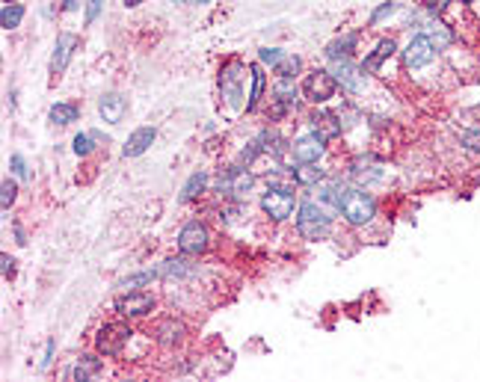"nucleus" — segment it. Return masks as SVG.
<instances>
[{"instance_id":"nucleus-17","label":"nucleus","mask_w":480,"mask_h":382,"mask_svg":"<svg viewBox=\"0 0 480 382\" xmlns=\"http://www.w3.org/2000/svg\"><path fill=\"white\" fill-rule=\"evenodd\" d=\"M312 127H314V134L323 136V140H332V136H338L344 131L341 119H338L335 113H314L312 116Z\"/></svg>"},{"instance_id":"nucleus-19","label":"nucleus","mask_w":480,"mask_h":382,"mask_svg":"<svg viewBox=\"0 0 480 382\" xmlns=\"http://www.w3.org/2000/svg\"><path fill=\"white\" fill-rule=\"evenodd\" d=\"M356 42H359L356 33H347V36H341V39H335V42L326 45V56H329V60H347V56L353 54Z\"/></svg>"},{"instance_id":"nucleus-35","label":"nucleus","mask_w":480,"mask_h":382,"mask_svg":"<svg viewBox=\"0 0 480 382\" xmlns=\"http://www.w3.org/2000/svg\"><path fill=\"white\" fill-rule=\"evenodd\" d=\"M9 166H12V172L18 175V178H27V163H24V158L21 154H12V158H9Z\"/></svg>"},{"instance_id":"nucleus-16","label":"nucleus","mask_w":480,"mask_h":382,"mask_svg":"<svg viewBox=\"0 0 480 382\" xmlns=\"http://www.w3.org/2000/svg\"><path fill=\"white\" fill-rule=\"evenodd\" d=\"M332 74H335V81L341 83L344 89H350V92H359V89H362V74H359L347 60H335Z\"/></svg>"},{"instance_id":"nucleus-24","label":"nucleus","mask_w":480,"mask_h":382,"mask_svg":"<svg viewBox=\"0 0 480 382\" xmlns=\"http://www.w3.org/2000/svg\"><path fill=\"white\" fill-rule=\"evenodd\" d=\"M77 116H80L77 104H54L51 107V122L54 125H72V122H77Z\"/></svg>"},{"instance_id":"nucleus-27","label":"nucleus","mask_w":480,"mask_h":382,"mask_svg":"<svg viewBox=\"0 0 480 382\" xmlns=\"http://www.w3.org/2000/svg\"><path fill=\"white\" fill-rule=\"evenodd\" d=\"M299 68H303V60H299V56H285V60L276 65V74H279V81H294V77L299 74Z\"/></svg>"},{"instance_id":"nucleus-41","label":"nucleus","mask_w":480,"mask_h":382,"mask_svg":"<svg viewBox=\"0 0 480 382\" xmlns=\"http://www.w3.org/2000/svg\"><path fill=\"white\" fill-rule=\"evenodd\" d=\"M77 3H80V0H66V3H63V9H66V12H74V9H77Z\"/></svg>"},{"instance_id":"nucleus-25","label":"nucleus","mask_w":480,"mask_h":382,"mask_svg":"<svg viewBox=\"0 0 480 382\" xmlns=\"http://www.w3.org/2000/svg\"><path fill=\"white\" fill-rule=\"evenodd\" d=\"M21 18H24L21 3H6L3 12H0V27H3V30H15V27L21 24Z\"/></svg>"},{"instance_id":"nucleus-2","label":"nucleus","mask_w":480,"mask_h":382,"mask_svg":"<svg viewBox=\"0 0 480 382\" xmlns=\"http://www.w3.org/2000/svg\"><path fill=\"white\" fill-rule=\"evenodd\" d=\"M329 225H332V213H329L323 204L306 202L303 208H299L297 229H299V234H303L306 240H323L329 234Z\"/></svg>"},{"instance_id":"nucleus-11","label":"nucleus","mask_w":480,"mask_h":382,"mask_svg":"<svg viewBox=\"0 0 480 382\" xmlns=\"http://www.w3.org/2000/svg\"><path fill=\"white\" fill-rule=\"evenodd\" d=\"M291 151L299 163H317L326 154V140L320 134H306V136H299V140H294Z\"/></svg>"},{"instance_id":"nucleus-43","label":"nucleus","mask_w":480,"mask_h":382,"mask_svg":"<svg viewBox=\"0 0 480 382\" xmlns=\"http://www.w3.org/2000/svg\"><path fill=\"white\" fill-rule=\"evenodd\" d=\"M187 3H211V0H187Z\"/></svg>"},{"instance_id":"nucleus-15","label":"nucleus","mask_w":480,"mask_h":382,"mask_svg":"<svg viewBox=\"0 0 480 382\" xmlns=\"http://www.w3.org/2000/svg\"><path fill=\"white\" fill-rule=\"evenodd\" d=\"M154 127H137V131L128 136V142H125V158H139V154H146L148 151V145L154 142Z\"/></svg>"},{"instance_id":"nucleus-26","label":"nucleus","mask_w":480,"mask_h":382,"mask_svg":"<svg viewBox=\"0 0 480 382\" xmlns=\"http://www.w3.org/2000/svg\"><path fill=\"white\" fill-rule=\"evenodd\" d=\"M181 335H184V326H181V323H175V320H163L157 326V341H160V344H175Z\"/></svg>"},{"instance_id":"nucleus-44","label":"nucleus","mask_w":480,"mask_h":382,"mask_svg":"<svg viewBox=\"0 0 480 382\" xmlns=\"http://www.w3.org/2000/svg\"><path fill=\"white\" fill-rule=\"evenodd\" d=\"M3 3H18V0H3Z\"/></svg>"},{"instance_id":"nucleus-36","label":"nucleus","mask_w":480,"mask_h":382,"mask_svg":"<svg viewBox=\"0 0 480 382\" xmlns=\"http://www.w3.org/2000/svg\"><path fill=\"white\" fill-rule=\"evenodd\" d=\"M101 6H104V0H89V6H86V24H95V18L101 15Z\"/></svg>"},{"instance_id":"nucleus-13","label":"nucleus","mask_w":480,"mask_h":382,"mask_svg":"<svg viewBox=\"0 0 480 382\" xmlns=\"http://www.w3.org/2000/svg\"><path fill=\"white\" fill-rule=\"evenodd\" d=\"M98 113H101V119L107 125H119L125 119V113H128V101L122 95H116V92H107L101 101H98Z\"/></svg>"},{"instance_id":"nucleus-5","label":"nucleus","mask_w":480,"mask_h":382,"mask_svg":"<svg viewBox=\"0 0 480 382\" xmlns=\"http://www.w3.org/2000/svg\"><path fill=\"white\" fill-rule=\"evenodd\" d=\"M294 204H297V199H294V193L288 190V187H270L264 195H261V208H264V213L270 220H276V222H282V220H288L294 213Z\"/></svg>"},{"instance_id":"nucleus-33","label":"nucleus","mask_w":480,"mask_h":382,"mask_svg":"<svg viewBox=\"0 0 480 382\" xmlns=\"http://www.w3.org/2000/svg\"><path fill=\"white\" fill-rule=\"evenodd\" d=\"M15 193H18V184L12 178H3V195H0V204H3V211H9V204L15 202Z\"/></svg>"},{"instance_id":"nucleus-28","label":"nucleus","mask_w":480,"mask_h":382,"mask_svg":"<svg viewBox=\"0 0 480 382\" xmlns=\"http://www.w3.org/2000/svg\"><path fill=\"white\" fill-rule=\"evenodd\" d=\"M261 92H264V72L261 68H252V92H249V101H246V110H255L258 101H261Z\"/></svg>"},{"instance_id":"nucleus-23","label":"nucleus","mask_w":480,"mask_h":382,"mask_svg":"<svg viewBox=\"0 0 480 382\" xmlns=\"http://www.w3.org/2000/svg\"><path fill=\"white\" fill-rule=\"evenodd\" d=\"M205 184H208V175L205 172L190 175L187 184H184V190H181V202H193L196 195H202L205 193Z\"/></svg>"},{"instance_id":"nucleus-40","label":"nucleus","mask_w":480,"mask_h":382,"mask_svg":"<svg viewBox=\"0 0 480 382\" xmlns=\"http://www.w3.org/2000/svg\"><path fill=\"white\" fill-rule=\"evenodd\" d=\"M448 6V0H427V9H433V12H442Z\"/></svg>"},{"instance_id":"nucleus-7","label":"nucleus","mask_w":480,"mask_h":382,"mask_svg":"<svg viewBox=\"0 0 480 382\" xmlns=\"http://www.w3.org/2000/svg\"><path fill=\"white\" fill-rule=\"evenodd\" d=\"M436 60V45L430 42V39L424 33H418L409 39V45H406V51H403V63L406 68H424Z\"/></svg>"},{"instance_id":"nucleus-42","label":"nucleus","mask_w":480,"mask_h":382,"mask_svg":"<svg viewBox=\"0 0 480 382\" xmlns=\"http://www.w3.org/2000/svg\"><path fill=\"white\" fill-rule=\"evenodd\" d=\"M125 3H128V6H137V3H143V0H125Z\"/></svg>"},{"instance_id":"nucleus-31","label":"nucleus","mask_w":480,"mask_h":382,"mask_svg":"<svg viewBox=\"0 0 480 382\" xmlns=\"http://www.w3.org/2000/svg\"><path fill=\"white\" fill-rule=\"evenodd\" d=\"M258 56H261V63H264V65H273V68L285 60V54L279 51V47H261V51H258Z\"/></svg>"},{"instance_id":"nucleus-32","label":"nucleus","mask_w":480,"mask_h":382,"mask_svg":"<svg viewBox=\"0 0 480 382\" xmlns=\"http://www.w3.org/2000/svg\"><path fill=\"white\" fill-rule=\"evenodd\" d=\"M72 145H74V151L80 154V158H86V154L92 151V134H77L72 140Z\"/></svg>"},{"instance_id":"nucleus-8","label":"nucleus","mask_w":480,"mask_h":382,"mask_svg":"<svg viewBox=\"0 0 480 382\" xmlns=\"http://www.w3.org/2000/svg\"><path fill=\"white\" fill-rule=\"evenodd\" d=\"M113 308L122 317H143L154 308V297L152 293H143V290H128L125 297H116Z\"/></svg>"},{"instance_id":"nucleus-1","label":"nucleus","mask_w":480,"mask_h":382,"mask_svg":"<svg viewBox=\"0 0 480 382\" xmlns=\"http://www.w3.org/2000/svg\"><path fill=\"white\" fill-rule=\"evenodd\" d=\"M338 211L350 225H368L377 217V202L371 193L359 187H341L338 190Z\"/></svg>"},{"instance_id":"nucleus-29","label":"nucleus","mask_w":480,"mask_h":382,"mask_svg":"<svg viewBox=\"0 0 480 382\" xmlns=\"http://www.w3.org/2000/svg\"><path fill=\"white\" fill-rule=\"evenodd\" d=\"M154 279H160V267H154V270H143V273H137V276H131V279H125L122 285L119 288H125V290H134V288H143V285H148V282H154Z\"/></svg>"},{"instance_id":"nucleus-10","label":"nucleus","mask_w":480,"mask_h":382,"mask_svg":"<svg viewBox=\"0 0 480 382\" xmlns=\"http://www.w3.org/2000/svg\"><path fill=\"white\" fill-rule=\"evenodd\" d=\"M178 249L184 255H202L208 249V229L199 220L187 222L181 234H178Z\"/></svg>"},{"instance_id":"nucleus-4","label":"nucleus","mask_w":480,"mask_h":382,"mask_svg":"<svg viewBox=\"0 0 480 382\" xmlns=\"http://www.w3.org/2000/svg\"><path fill=\"white\" fill-rule=\"evenodd\" d=\"M335 89H338V81H335L332 72H326V68H314V72L306 77V83H303V92H306V98L312 104L329 101V98L335 95Z\"/></svg>"},{"instance_id":"nucleus-45","label":"nucleus","mask_w":480,"mask_h":382,"mask_svg":"<svg viewBox=\"0 0 480 382\" xmlns=\"http://www.w3.org/2000/svg\"><path fill=\"white\" fill-rule=\"evenodd\" d=\"M463 3H468V0H463Z\"/></svg>"},{"instance_id":"nucleus-38","label":"nucleus","mask_w":480,"mask_h":382,"mask_svg":"<svg viewBox=\"0 0 480 382\" xmlns=\"http://www.w3.org/2000/svg\"><path fill=\"white\" fill-rule=\"evenodd\" d=\"M0 264H3V279H12V273H15V258L3 255V258H0Z\"/></svg>"},{"instance_id":"nucleus-3","label":"nucleus","mask_w":480,"mask_h":382,"mask_svg":"<svg viewBox=\"0 0 480 382\" xmlns=\"http://www.w3.org/2000/svg\"><path fill=\"white\" fill-rule=\"evenodd\" d=\"M243 63L232 60L223 72H219V92H223L226 104L232 107V110H237L240 107V98H243Z\"/></svg>"},{"instance_id":"nucleus-22","label":"nucleus","mask_w":480,"mask_h":382,"mask_svg":"<svg viewBox=\"0 0 480 382\" xmlns=\"http://www.w3.org/2000/svg\"><path fill=\"white\" fill-rule=\"evenodd\" d=\"M98 370H101V359H95V356H80V361H77L74 370H72V376H74L77 382H83V379H89V376H95Z\"/></svg>"},{"instance_id":"nucleus-30","label":"nucleus","mask_w":480,"mask_h":382,"mask_svg":"<svg viewBox=\"0 0 480 382\" xmlns=\"http://www.w3.org/2000/svg\"><path fill=\"white\" fill-rule=\"evenodd\" d=\"M160 276H190V264L184 258H172L160 264Z\"/></svg>"},{"instance_id":"nucleus-34","label":"nucleus","mask_w":480,"mask_h":382,"mask_svg":"<svg viewBox=\"0 0 480 382\" xmlns=\"http://www.w3.org/2000/svg\"><path fill=\"white\" fill-rule=\"evenodd\" d=\"M463 145H466V149H472V151H480V127L463 134Z\"/></svg>"},{"instance_id":"nucleus-14","label":"nucleus","mask_w":480,"mask_h":382,"mask_svg":"<svg viewBox=\"0 0 480 382\" xmlns=\"http://www.w3.org/2000/svg\"><path fill=\"white\" fill-rule=\"evenodd\" d=\"M297 107V86L294 81H279L276 89H273V119L285 116L288 110Z\"/></svg>"},{"instance_id":"nucleus-21","label":"nucleus","mask_w":480,"mask_h":382,"mask_svg":"<svg viewBox=\"0 0 480 382\" xmlns=\"http://www.w3.org/2000/svg\"><path fill=\"white\" fill-rule=\"evenodd\" d=\"M294 181L303 184V187H314V184L323 181V169H314L312 163H299L294 169Z\"/></svg>"},{"instance_id":"nucleus-9","label":"nucleus","mask_w":480,"mask_h":382,"mask_svg":"<svg viewBox=\"0 0 480 382\" xmlns=\"http://www.w3.org/2000/svg\"><path fill=\"white\" fill-rule=\"evenodd\" d=\"M252 184H255L252 172H246V169H240V166H237V169H228L226 175H219V178H217V190L234 195V199H243V195L252 190Z\"/></svg>"},{"instance_id":"nucleus-20","label":"nucleus","mask_w":480,"mask_h":382,"mask_svg":"<svg viewBox=\"0 0 480 382\" xmlns=\"http://www.w3.org/2000/svg\"><path fill=\"white\" fill-rule=\"evenodd\" d=\"M424 36L430 39V42L436 45V51H442V47H448L454 42V36H451V30H448L445 24H439V21H433V24H427L424 27Z\"/></svg>"},{"instance_id":"nucleus-6","label":"nucleus","mask_w":480,"mask_h":382,"mask_svg":"<svg viewBox=\"0 0 480 382\" xmlns=\"http://www.w3.org/2000/svg\"><path fill=\"white\" fill-rule=\"evenodd\" d=\"M131 326H125V323H107V326L98 329V352H104V356H119V352L125 350V344L131 341Z\"/></svg>"},{"instance_id":"nucleus-18","label":"nucleus","mask_w":480,"mask_h":382,"mask_svg":"<svg viewBox=\"0 0 480 382\" xmlns=\"http://www.w3.org/2000/svg\"><path fill=\"white\" fill-rule=\"evenodd\" d=\"M392 54H394V42H392V39H383V42H379V45L374 47V54H371V56H368V60L362 63V74H371V72H377V68L383 65V63H386Z\"/></svg>"},{"instance_id":"nucleus-39","label":"nucleus","mask_w":480,"mask_h":382,"mask_svg":"<svg viewBox=\"0 0 480 382\" xmlns=\"http://www.w3.org/2000/svg\"><path fill=\"white\" fill-rule=\"evenodd\" d=\"M51 359H54V338L48 341V347H45V359H42V368L51 365Z\"/></svg>"},{"instance_id":"nucleus-12","label":"nucleus","mask_w":480,"mask_h":382,"mask_svg":"<svg viewBox=\"0 0 480 382\" xmlns=\"http://www.w3.org/2000/svg\"><path fill=\"white\" fill-rule=\"evenodd\" d=\"M74 47H77V36L74 33H59L57 45H54V56H51V74H63L66 72V65H68V60H72Z\"/></svg>"},{"instance_id":"nucleus-37","label":"nucleus","mask_w":480,"mask_h":382,"mask_svg":"<svg viewBox=\"0 0 480 382\" xmlns=\"http://www.w3.org/2000/svg\"><path fill=\"white\" fill-rule=\"evenodd\" d=\"M394 9H397L394 3H383V6H379V9H377V12L371 15V24H379V21H383V18H386V15H392V12H394Z\"/></svg>"}]
</instances>
